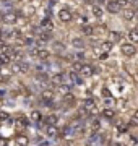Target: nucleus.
Here are the masks:
<instances>
[{
  "mask_svg": "<svg viewBox=\"0 0 138 146\" xmlns=\"http://www.w3.org/2000/svg\"><path fill=\"white\" fill-rule=\"evenodd\" d=\"M10 72L13 75H28V73L31 72V63L28 62V60H16L10 65Z\"/></svg>",
  "mask_w": 138,
  "mask_h": 146,
  "instance_id": "nucleus-1",
  "label": "nucleus"
},
{
  "mask_svg": "<svg viewBox=\"0 0 138 146\" xmlns=\"http://www.w3.org/2000/svg\"><path fill=\"white\" fill-rule=\"evenodd\" d=\"M10 140L15 146H31V136L28 135V131H18Z\"/></svg>",
  "mask_w": 138,
  "mask_h": 146,
  "instance_id": "nucleus-2",
  "label": "nucleus"
},
{
  "mask_svg": "<svg viewBox=\"0 0 138 146\" xmlns=\"http://www.w3.org/2000/svg\"><path fill=\"white\" fill-rule=\"evenodd\" d=\"M44 136L50 141H55V140H60V131H58V127L57 125H44Z\"/></svg>",
  "mask_w": 138,
  "mask_h": 146,
  "instance_id": "nucleus-3",
  "label": "nucleus"
},
{
  "mask_svg": "<svg viewBox=\"0 0 138 146\" xmlns=\"http://www.w3.org/2000/svg\"><path fill=\"white\" fill-rule=\"evenodd\" d=\"M36 39H37V41H41V42H44V44L52 42L54 41L52 29H44V28H41V29L37 31V34H36Z\"/></svg>",
  "mask_w": 138,
  "mask_h": 146,
  "instance_id": "nucleus-4",
  "label": "nucleus"
},
{
  "mask_svg": "<svg viewBox=\"0 0 138 146\" xmlns=\"http://www.w3.org/2000/svg\"><path fill=\"white\" fill-rule=\"evenodd\" d=\"M57 18L60 23H70V21H73V11L68 7H64L57 11Z\"/></svg>",
  "mask_w": 138,
  "mask_h": 146,
  "instance_id": "nucleus-5",
  "label": "nucleus"
},
{
  "mask_svg": "<svg viewBox=\"0 0 138 146\" xmlns=\"http://www.w3.org/2000/svg\"><path fill=\"white\" fill-rule=\"evenodd\" d=\"M67 83L75 84V86H83V84H85V81H83V78L80 76V73L70 70V72L67 73Z\"/></svg>",
  "mask_w": 138,
  "mask_h": 146,
  "instance_id": "nucleus-6",
  "label": "nucleus"
},
{
  "mask_svg": "<svg viewBox=\"0 0 138 146\" xmlns=\"http://www.w3.org/2000/svg\"><path fill=\"white\" fill-rule=\"evenodd\" d=\"M58 120H60L58 114H55V112H49V114H46L42 117V123L44 125H57L58 127Z\"/></svg>",
  "mask_w": 138,
  "mask_h": 146,
  "instance_id": "nucleus-7",
  "label": "nucleus"
},
{
  "mask_svg": "<svg viewBox=\"0 0 138 146\" xmlns=\"http://www.w3.org/2000/svg\"><path fill=\"white\" fill-rule=\"evenodd\" d=\"M120 50H122V54L125 57H133L137 54V47L132 42H123L122 46H120Z\"/></svg>",
  "mask_w": 138,
  "mask_h": 146,
  "instance_id": "nucleus-8",
  "label": "nucleus"
},
{
  "mask_svg": "<svg viewBox=\"0 0 138 146\" xmlns=\"http://www.w3.org/2000/svg\"><path fill=\"white\" fill-rule=\"evenodd\" d=\"M78 73H80L81 78H91V76H93V75L96 73V68H94V67H91V65H88V63H83Z\"/></svg>",
  "mask_w": 138,
  "mask_h": 146,
  "instance_id": "nucleus-9",
  "label": "nucleus"
},
{
  "mask_svg": "<svg viewBox=\"0 0 138 146\" xmlns=\"http://www.w3.org/2000/svg\"><path fill=\"white\" fill-rule=\"evenodd\" d=\"M42 117H44V114L41 112V109H31L29 114H28V119L31 120V123H39V122H42Z\"/></svg>",
  "mask_w": 138,
  "mask_h": 146,
  "instance_id": "nucleus-10",
  "label": "nucleus"
},
{
  "mask_svg": "<svg viewBox=\"0 0 138 146\" xmlns=\"http://www.w3.org/2000/svg\"><path fill=\"white\" fill-rule=\"evenodd\" d=\"M55 94L62 96V98L68 96V94H72V84H70V83H64V84H58V86H55Z\"/></svg>",
  "mask_w": 138,
  "mask_h": 146,
  "instance_id": "nucleus-11",
  "label": "nucleus"
},
{
  "mask_svg": "<svg viewBox=\"0 0 138 146\" xmlns=\"http://www.w3.org/2000/svg\"><path fill=\"white\" fill-rule=\"evenodd\" d=\"M106 10L109 11V13H112V15H117V13H120V5L117 3L115 0H107L106 2Z\"/></svg>",
  "mask_w": 138,
  "mask_h": 146,
  "instance_id": "nucleus-12",
  "label": "nucleus"
},
{
  "mask_svg": "<svg viewBox=\"0 0 138 146\" xmlns=\"http://www.w3.org/2000/svg\"><path fill=\"white\" fill-rule=\"evenodd\" d=\"M39 26L44 28V29H52V31H54L52 18H50V16H42V18H41V21H39Z\"/></svg>",
  "mask_w": 138,
  "mask_h": 146,
  "instance_id": "nucleus-13",
  "label": "nucleus"
},
{
  "mask_svg": "<svg viewBox=\"0 0 138 146\" xmlns=\"http://www.w3.org/2000/svg\"><path fill=\"white\" fill-rule=\"evenodd\" d=\"M70 44H72V47L76 49V50H83V49H85V41H83L81 37H73Z\"/></svg>",
  "mask_w": 138,
  "mask_h": 146,
  "instance_id": "nucleus-14",
  "label": "nucleus"
},
{
  "mask_svg": "<svg viewBox=\"0 0 138 146\" xmlns=\"http://www.w3.org/2000/svg\"><path fill=\"white\" fill-rule=\"evenodd\" d=\"M101 114H102V117H104V119L112 120L114 117H115V110L112 109V107H104V109L101 110Z\"/></svg>",
  "mask_w": 138,
  "mask_h": 146,
  "instance_id": "nucleus-15",
  "label": "nucleus"
},
{
  "mask_svg": "<svg viewBox=\"0 0 138 146\" xmlns=\"http://www.w3.org/2000/svg\"><path fill=\"white\" fill-rule=\"evenodd\" d=\"M91 13H93L94 18H98V20H101L102 16H104V10L101 8V5H93L91 7Z\"/></svg>",
  "mask_w": 138,
  "mask_h": 146,
  "instance_id": "nucleus-16",
  "label": "nucleus"
},
{
  "mask_svg": "<svg viewBox=\"0 0 138 146\" xmlns=\"http://www.w3.org/2000/svg\"><path fill=\"white\" fill-rule=\"evenodd\" d=\"M101 127H102V122L99 119H93L90 122V128H91V131H99L101 130Z\"/></svg>",
  "mask_w": 138,
  "mask_h": 146,
  "instance_id": "nucleus-17",
  "label": "nucleus"
},
{
  "mask_svg": "<svg viewBox=\"0 0 138 146\" xmlns=\"http://www.w3.org/2000/svg\"><path fill=\"white\" fill-rule=\"evenodd\" d=\"M127 36H128V39H130V42H132V44L138 42V29H137V28H132V29L127 33Z\"/></svg>",
  "mask_w": 138,
  "mask_h": 146,
  "instance_id": "nucleus-18",
  "label": "nucleus"
},
{
  "mask_svg": "<svg viewBox=\"0 0 138 146\" xmlns=\"http://www.w3.org/2000/svg\"><path fill=\"white\" fill-rule=\"evenodd\" d=\"M81 31H83L85 36H93V34H94V28L91 26V25H83V26H81Z\"/></svg>",
  "mask_w": 138,
  "mask_h": 146,
  "instance_id": "nucleus-19",
  "label": "nucleus"
},
{
  "mask_svg": "<svg viewBox=\"0 0 138 146\" xmlns=\"http://www.w3.org/2000/svg\"><path fill=\"white\" fill-rule=\"evenodd\" d=\"M11 115L10 110H7V109H0V125H3V122H5L8 117Z\"/></svg>",
  "mask_w": 138,
  "mask_h": 146,
  "instance_id": "nucleus-20",
  "label": "nucleus"
},
{
  "mask_svg": "<svg viewBox=\"0 0 138 146\" xmlns=\"http://www.w3.org/2000/svg\"><path fill=\"white\" fill-rule=\"evenodd\" d=\"M133 16H135V10H130V8H123V18L127 21L133 20Z\"/></svg>",
  "mask_w": 138,
  "mask_h": 146,
  "instance_id": "nucleus-21",
  "label": "nucleus"
},
{
  "mask_svg": "<svg viewBox=\"0 0 138 146\" xmlns=\"http://www.w3.org/2000/svg\"><path fill=\"white\" fill-rule=\"evenodd\" d=\"M52 49L55 50V52H64V50H65V46L62 44V42L54 41V42H52Z\"/></svg>",
  "mask_w": 138,
  "mask_h": 146,
  "instance_id": "nucleus-22",
  "label": "nucleus"
},
{
  "mask_svg": "<svg viewBox=\"0 0 138 146\" xmlns=\"http://www.w3.org/2000/svg\"><path fill=\"white\" fill-rule=\"evenodd\" d=\"M111 49H112V42L111 41H106V42L101 44V50H104V52H109Z\"/></svg>",
  "mask_w": 138,
  "mask_h": 146,
  "instance_id": "nucleus-23",
  "label": "nucleus"
},
{
  "mask_svg": "<svg viewBox=\"0 0 138 146\" xmlns=\"http://www.w3.org/2000/svg\"><path fill=\"white\" fill-rule=\"evenodd\" d=\"M101 94H102V99H104V98H112V94H111V89L107 88V86H104V88H102Z\"/></svg>",
  "mask_w": 138,
  "mask_h": 146,
  "instance_id": "nucleus-24",
  "label": "nucleus"
},
{
  "mask_svg": "<svg viewBox=\"0 0 138 146\" xmlns=\"http://www.w3.org/2000/svg\"><path fill=\"white\" fill-rule=\"evenodd\" d=\"M107 57H109V52H104V50H101V52L98 54V58H99V60H107Z\"/></svg>",
  "mask_w": 138,
  "mask_h": 146,
  "instance_id": "nucleus-25",
  "label": "nucleus"
},
{
  "mask_svg": "<svg viewBox=\"0 0 138 146\" xmlns=\"http://www.w3.org/2000/svg\"><path fill=\"white\" fill-rule=\"evenodd\" d=\"M7 143H8V136L0 133V146H7Z\"/></svg>",
  "mask_w": 138,
  "mask_h": 146,
  "instance_id": "nucleus-26",
  "label": "nucleus"
},
{
  "mask_svg": "<svg viewBox=\"0 0 138 146\" xmlns=\"http://www.w3.org/2000/svg\"><path fill=\"white\" fill-rule=\"evenodd\" d=\"M115 2L120 5V8H127V5H128V0H115Z\"/></svg>",
  "mask_w": 138,
  "mask_h": 146,
  "instance_id": "nucleus-27",
  "label": "nucleus"
},
{
  "mask_svg": "<svg viewBox=\"0 0 138 146\" xmlns=\"http://www.w3.org/2000/svg\"><path fill=\"white\" fill-rule=\"evenodd\" d=\"M104 104H106L107 107H111V106L114 104V99H112V98H104Z\"/></svg>",
  "mask_w": 138,
  "mask_h": 146,
  "instance_id": "nucleus-28",
  "label": "nucleus"
},
{
  "mask_svg": "<svg viewBox=\"0 0 138 146\" xmlns=\"http://www.w3.org/2000/svg\"><path fill=\"white\" fill-rule=\"evenodd\" d=\"M111 39L112 41H119V39H120V34H119V33H111Z\"/></svg>",
  "mask_w": 138,
  "mask_h": 146,
  "instance_id": "nucleus-29",
  "label": "nucleus"
},
{
  "mask_svg": "<svg viewBox=\"0 0 138 146\" xmlns=\"http://www.w3.org/2000/svg\"><path fill=\"white\" fill-rule=\"evenodd\" d=\"M58 3V0H47V7H50V8H52V7H55Z\"/></svg>",
  "mask_w": 138,
  "mask_h": 146,
  "instance_id": "nucleus-30",
  "label": "nucleus"
},
{
  "mask_svg": "<svg viewBox=\"0 0 138 146\" xmlns=\"http://www.w3.org/2000/svg\"><path fill=\"white\" fill-rule=\"evenodd\" d=\"M133 120H137V122H138V109L133 112Z\"/></svg>",
  "mask_w": 138,
  "mask_h": 146,
  "instance_id": "nucleus-31",
  "label": "nucleus"
},
{
  "mask_svg": "<svg viewBox=\"0 0 138 146\" xmlns=\"http://www.w3.org/2000/svg\"><path fill=\"white\" fill-rule=\"evenodd\" d=\"M96 2H98V3H99V5H104V3H106L107 0H96Z\"/></svg>",
  "mask_w": 138,
  "mask_h": 146,
  "instance_id": "nucleus-32",
  "label": "nucleus"
},
{
  "mask_svg": "<svg viewBox=\"0 0 138 146\" xmlns=\"http://www.w3.org/2000/svg\"><path fill=\"white\" fill-rule=\"evenodd\" d=\"M13 2H16V3H26L28 0H13Z\"/></svg>",
  "mask_w": 138,
  "mask_h": 146,
  "instance_id": "nucleus-33",
  "label": "nucleus"
},
{
  "mask_svg": "<svg viewBox=\"0 0 138 146\" xmlns=\"http://www.w3.org/2000/svg\"><path fill=\"white\" fill-rule=\"evenodd\" d=\"M128 3H133V5H138V0H128Z\"/></svg>",
  "mask_w": 138,
  "mask_h": 146,
  "instance_id": "nucleus-34",
  "label": "nucleus"
},
{
  "mask_svg": "<svg viewBox=\"0 0 138 146\" xmlns=\"http://www.w3.org/2000/svg\"><path fill=\"white\" fill-rule=\"evenodd\" d=\"M133 20H138V8L135 10V16H133Z\"/></svg>",
  "mask_w": 138,
  "mask_h": 146,
  "instance_id": "nucleus-35",
  "label": "nucleus"
},
{
  "mask_svg": "<svg viewBox=\"0 0 138 146\" xmlns=\"http://www.w3.org/2000/svg\"><path fill=\"white\" fill-rule=\"evenodd\" d=\"M73 2H80V0H73Z\"/></svg>",
  "mask_w": 138,
  "mask_h": 146,
  "instance_id": "nucleus-36",
  "label": "nucleus"
},
{
  "mask_svg": "<svg viewBox=\"0 0 138 146\" xmlns=\"http://www.w3.org/2000/svg\"><path fill=\"white\" fill-rule=\"evenodd\" d=\"M0 18H2V13H0Z\"/></svg>",
  "mask_w": 138,
  "mask_h": 146,
  "instance_id": "nucleus-37",
  "label": "nucleus"
}]
</instances>
